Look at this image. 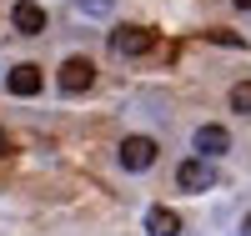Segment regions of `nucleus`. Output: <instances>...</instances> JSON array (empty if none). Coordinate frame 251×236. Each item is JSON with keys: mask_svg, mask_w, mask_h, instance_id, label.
Instances as JSON below:
<instances>
[{"mask_svg": "<svg viewBox=\"0 0 251 236\" xmlns=\"http://www.w3.org/2000/svg\"><path fill=\"white\" fill-rule=\"evenodd\" d=\"M91 85H96V66L86 55H71L66 66H60V91L66 96H80V91H91Z\"/></svg>", "mask_w": 251, "mask_h": 236, "instance_id": "nucleus-2", "label": "nucleus"}, {"mask_svg": "<svg viewBox=\"0 0 251 236\" xmlns=\"http://www.w3.org/2000/svg\"><path fill=\"white\" fill-rule=\"evenodd\" d=\"M241 236H251V216H246V221H241Z\"/></svg>", "mask_w": 251, "mask_h": 236, "instance_id": "nucleus-11", "label": "nucleus"}, {"mask_svg": "<svg viewBox=\"0 0 251 236\" xmlns=\"http://www.w3.org/2000/svg\"><path fill=\"white\" fill-rule=\"evenodd\" d=\"M176 186H181V191H211V186H216L211 161H201V156L181 161V166H176Z\"/></svg>", "mask_w": 251, "mask_h": 236, "instance_id": "nucleus-3", "label": "nucleus"}, {"mask_svg": "<svg viewBox=\"0 0 251 236\" xmlns=\"http://www.w3.org/2000/svg\"><path fill=\"white\" fill-rule=\"evenodd\" d=\"M156 151H161V146L151 136H126L121 141V166L126 171H151L156 166Z\"/></svg>", "mask_w": 251, "mask_h": 236, "instance_id": "nucleus-1", "label": "nucleus"}, {"mask_svg": "<svg viewBox=\"0 0 251 236\" xmlns=\"http://www.w3.org/2000/svg\"><path fill=\"white\" fill-rule=\"evenodd\" d=\"M0 146H5V141H0Z\"/></svg>", "mask_w": 251, "mask_h": 236, "instance_id": "nucleus-13", "label": "nucleus"}, {"mask_svg": "<svg viewBox=\"0 0 251 236\" xmlns=\"http://www.w3.org/2000/svg\"><path fill=\"white\" fill-rule=\"evenodd\" d=\"M151 30H146V26H116L111 30V51L116 55H146V51H151Z\"/></svg>", "mask_w": 251, "mask_h": 236, "instance_id": "nucleus-4", "label": "nucleus"}, {"mask_svg": "<svg viewBox=\"0 0 251 236\" xmlns=\"http://www.w3.org/2000/svg\"><path fill=\"white\" fill-rule=\"evenodd\" d=\"M231 111L251 116V80H236V85H231Z\"/></svg>", "mask_w": 251, "mask_h": 236, "instance_id": "nucleus-9", "label": "nucleus"}, {"mask_svg": "<svg viewBox=\"0 0 251 236\" xmlns=\"http://www.w3.org/2000/svg\"><path fill=\"white\" fill-rule=\"evenodd\" d=\"M10 20H15V30H20V35H40V30H46V10L30 5V0H20V5L10 10Z\"/></svg>", "mask_w": 251, "mask_h": 236, "instance_id": "nucleus-7", "label": "nucleus"}, {"mask_svg": "<svg viewBox=\"0 0 251 236\" xmlns=\"http://www.w3.org/2000/svg\"><path fill=\"white\" fill-rule=\"evenodd\" d=\"M5 85H10V96H35V91H40V71H35V66H15V71L5 76Z\"/></svg>", "mask_w": 251, "mask_h": 236, "instance_id": "nucleus-8", "label": "nucleus"}, {"mask_svg": "<svg viewBox=\"0 0 251 236\" xmlns=\"http://www.w3.org/2000/svg\"><path fill=\"white\" fill-rule=\"evenodd\" d=\"M86 15H111V0H75Z\"/></svg>", "mask_w": 251, "mask_h": 236, "instance_id": "nucleus-10", "label": "nucleus"}, {"mask_svg": "<svg viewBox=\"0 0 251 236\" xmlns=\"http://www.w3.org/2000/svg\"><path fill=\"white\" fill-rule=\"evenodd\" d=\"M191 146H196L201 161H216V156L231 151V131H226V126H201V131L191 136Z\"/></svg>", "mask_w": 251, "mask_h": 236, "instance_id": "nucleus-5", "label": "nucleus"}, {"mask_svg": "<svg viewBox=\"0 0 251 236\" xmlns=\"http://www.w3.org/2000/svg\"><path fill=\"white\" fill-rule=\"evenodd\" d=\"M231 5H241V10H251V0H231Z\"/></svg>", "mask_w": 251, "mask_h": 236, "instance_id": "nucleus-12", "label": "nucleus"}, {"mask_svg": "<svg viewBox=\"0 0 251 236\" xmlns=\"http://www.w3.org/2000/svg\"><path fill=\"white\" fill-rule=\"evenodd\" d=\"M146 236H181V216L171 206H151L146 211Z\"/></svg>", "mask_w": 251, "mask_h": 236, "instance_id": "nucleus-6", "label": "nucleus"}]
</instances>
